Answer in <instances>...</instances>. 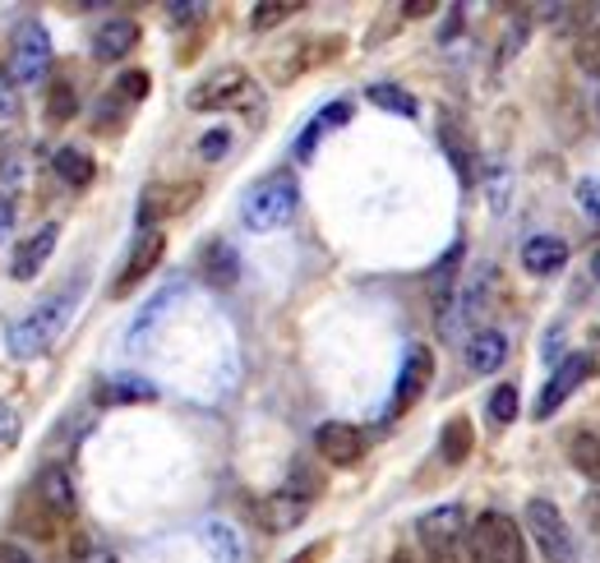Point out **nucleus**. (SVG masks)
<instances>
[{
	"label": "nucleus",
	"mask_w": 600,
	"mask_h": 563,
	"mask_svg": "<svg viewBox=\"0 0 600 563\" xmlns=\"http://www.w3.org/2000/svg\"><path fill=\"white\" fill-rule=\"evenodd\" d=\"M466 508L462 503H439L415 522V541H421L425 563H462L466 550Z\"/></svg>",
	"instance_id": "nucleus-4"
},
{
	"label": "nucleus",
	"mask_w": 600,
	"mask_h": 563,
	"mask_svg": "<svg viewBox=\"0 0 600 563\" xmlns=\"http://www.w3.org/2000/svg\"><path fill=\"white\" fill-rule=\"evenodd\" d=\"M176 300H180V282H171V287H167V291H162L158 300H152V305H148V310H144L139 319H135V332H129V342H139V338H144V332L152 328V319H162V315L171 310V305H176Z\"/></svg>",
	"instance_id": "nucleus-32"
},
{
	"label": "nucleus",
	"mask_w": 600,
	"mask_h": 563,
	"mask_svg": "<svg viewBox=\"0 0 600 563\" xmlns=\"http://www.w3.org/2000/svg\"><path fill=\"white\" fill-rule=\"evenodd\" d=\"M74 116H80V93H74L65 79H56V84H51V93H46V120L65 125Z\"/></svg>",
	"instance_id": "nucleus-28"
},
{
	"label": "nucleus",
	"mask_w": 600,
	"mask_h": 563,
	"mask_svg": "<svg viewBox=\"0 0 600 563\" xmlns=\"http://www.w3.org/2000/svg\"><path fill=\"white\" fill-rule=\"evenodd\" d=\"M292 14H301V6H292V0H264V6H254L250 29L254 33H269V29H277V23H286Z\"/></svg>",
	"instance_id": "nucleus-30"
},
{
	"label": "nucleus",
	"mask_w": 600,
	"mask_h": 563,
	"mask_svg": "<svg viewBox=\"0 0 600 563\" xmlns=\"http://www.w3.org/2000/svg\"><path fill=\"white\" fill-rule=\"evenodd\" d=\"M208 535V545H213V563H241V541H236V531L213 522V527H203Z\"/></svg>",
	"instance_id": "nucleus-31"
},
{
	"label": "nucleus",
	"mask_w": 600,
	"mask_h": 563,
	"mask_svg": "<svg viewBox=\"0 0 600 563\" xmlns=\"http://www.w3.org/2000/svg\"><path fill=\"white\" fill-rule=\"evenodd\" d=\"M116 97L120 102H144L148 97V74L144 70H125L116 79Z\"/></svg>",
	"instance_id": "nucleus-37"
},
{
	"label": "nucleus",
	"mask_w": 600,
	"mask_h": 563,
	"mask_svg": "<svg viewBox=\"0 0 600 563\" xmlns=\"http://www.w3.org/2000/svg\"><path fill=\"white\" fill-rule=\"evenodd\" d=\"M587 374H591V361H587V355H564V361L550 370V379H545V389H540V397H536V406H531V416H536V421H550L559 406L582 389Z\"/></svg>",
	"instance_id": "nucleus-8"
},
{
	"label": "nucleus",
	"mask_w": 600,
	"mask_h": 563,
	"mask_svg": "<svg viewBox=\"0 0 600 563\" xmlns=\"http://www.w3.org/2000/svg\"><path fill=\"white\" fill-rule=\"evenodd\" d=\"M19 181H23V144L0 139V185H19Z\"/></svg>",
	"instance_id": "nucleus-33"
},
{
	"label": "nucleus",
	"mask_w": 600,
	"mask_h": 563,
	"mask_svg": "<svg viewBox=\"0 0 600 563\" xmlns=\"http://www.w3.org/2000/svg\"><path fill=\"white\" fill-rule=\"evenodd\" d=\"M14 527L23 535H33V541H51V535H56V513L38 499V490H29L23 503H19V513H14Z\"/></svg>",
	"instance_id": "nucleus-22"
},
{
	"label": "nucleus",
	"mask_w": 600,
	"mask_h": 563,
	"mask_svg": "<svg viewBox=\"0 0 600 563\" xmlns=\"http://www.w3.org/2000/svg\"><path fill=\"white\" fill-rule=\"evenodd\" d=\"M56 241H61V226H56V222L42 226V232H33L29 241H23V245L14 249V259H10V277H14V282H33V277L46 268L51 254H56Z\"/></svg>",
	"instance_id": "nucleus-12"
},
{
	"label": "nucleus",
	"mask_w": 600,
	"mask_h": 563,
	"mask_svg": "<svg viewBox=\"0 0 600 563\" xmlns=\"http://www.w3.org/2000/svg\"><path fill=\"white\" fill-rule=\"evenodd\" d=\"M591 277H596V282H600V249H596V254H591Z\"/></svg>",
	"instance_id": "nucleus-50"
},
{
	"label": "nucleus",
	"mask_w": 600,
	"mask_h": 563,
	"mask_svg": "<svg viewBox=\"0 0 600 563\" xmlns=\"http://www.w3.org/2000/svg\"><path fill=\"white\" fill-rule=\"evenodd\" d=\"M402 14L407 19H425V14H434V6H430V0H415V6H407Z\"/></svg>",
	"instance_id": "nucleus-47"
},
{
	"label": "nucleus",
	"mask_w": 600,
	"mask_h": 563,
	"mask_svg": "<svg viewBox=\"0 0 600 563\" xmlns=\"http://www.w3.org/2000/svg\"><path fill=\"white\" fill-rule=\"evenodd\" d=\"M152 397H158L152 383L139 379V374H116L97 389V402H107V406H135V402H152Z\"/></svg>",
	"instance_id": "nucleus-24"
},
{
	"label": "nucleus",
	"mask_w": 600,
	"mask_h": 563,
	"mask_svg": "<svg viewBox=\"0 0 600 563\" xmlns=\"http://www.w3.org/2000/svg\"><path fill=\"white\" fill-rule=\"evenodd\" d=\"M490 287H494V273H490V268H481V273L472 277V287H462V319H481V315H485Z\"/></svg>",
	"instance_id": "nucleus-29"
},
{
	"label": "nucleus",
	"mask_w": 600,
	"mask_h": 563,
	"mask_svg": "<svg viewBox=\"0 0 600 563\" xmlns=\"http://www.w3.org/2000/svg\"><path fill=\"white\" fill-rule=\"evenodd\" d=\"M527 531H531L536 550L545 554V563H572V559H578L572 531H568L564 513H559L550 499H531V503H527Z\"/></svg>",
	"instance_id": "nucleus-6"
},
{
	"label": "nucleus",
	"mask_w": 600,
	"mask_h": 563,
	"mask_svg": "<svg viewBox=\"0 0 600 563\" xmlns=\"http://www.w3.org/2000/svg\"><path fill=\"white\" fill-rule=\"evenodd\" d=\"M305 513H309V503L296 499V495H286V490H277V495H269V499H254V522L264 527V531H273V535L301 527Z\"/></svg>",
	"instance_id": "nucleus-13"
},
{
	"label": "nucleus",
	"mask_w": 600,
	"mask_h": 563,
	"mask_svg": "<svg viewBox=\"0 0 600 563\" xmlns=\"http://www.w3.org/2000/svg\"><path fill=\"white\" fill-rule=\"evenodd\" d=\"M434 383V351L430 347H411L407 361H402V374H398V389H393V412H407L425 397V389Z\"/></svg>",
	"instance_id": "nucleus-11"
},
{
	"label": "nucleus",
	"mask_w": 600,
	"mask_h": 563,
	"mask_svg": "<svg viewBox=\"0 0 600 563\" xmlns=\"http://www.w3.org/2000/svg\"><path fill=\"white\" fill-rule=\"evenodd\" d=\"M522 268H527L531 277H555L568 268V241L559 236H531L527 245H522Z\"/></svg>",
	"instance_id": "nucleus-17"
},
{
	"label": "nucleus",
	"mask_w": 600,
	"mask_h": 563,
	"mask_svg": "<svg viewBox=\"0 0 600 563\" xmlns=\"http://www.w3.org/2000/svg\"><path fill=\"white\" fill-rule=\"evenodd\" d=\"M578 70L582 74H596L600 79V29H587L578 38Z\"/></svg>",
	"instance_id": "nucleus-36"
},
{
	"label": "nucleus",
	"mask_w": 600,
	"mask_h": 563,
	"mask_svg": "<svg viewBox=\"0 0 600 563\" xmlns=\"http://www.w3.org/2000/svg\"><path fill=\"white\" fill-rule=\"evenodd\" d=\"M365 97H370L379 111H393V116H407V120L421 116V102H415L407 88H398V84H370Z\"/></svg>",
	"instance_id": "nucleus-26"
},
{
	"label": "nucleus",
	"mask_w": 600,
	"mask_h": 563,
	"mask_svg": "<svg viewBox=\"0 0 600 563\" xmlns=\"http://www.w3.org/2000/svg\"><path fill=\"white\" fill-rule=\"evenodd\" d=\"M227 148H231V130H208V135L199 139V158H203V162H222Z\"/></svg>",
	"instance_id": "nucleus-38"
},
{
	"label": "nucleus",
	"mask_w": 600,
	"mask_h": 563,
	"mask_svg": "<svg viewBox=\"0 0 600 563\" xmlns=\"http://www.w3.org/2000/svg\"><path fill=\"white\" fill-rule=\"evenodd\" d=\"M578 203L587 209V217L600 226V176H591V181H582V185H578Z\"/></svg>",
	"instance_id": "nucleus-39"
},
{
	"label": "nucleus",
	"mask_w": 600,
	"mask_h": 563,
	"mask_svg": "<svg viewBox=\"0 0 600 563\" xmlns=\"http://www.w3.org/2000/svg\"><path fill=\"white\" fill-rule=\"evenodd\" d=\"M587 522L600 531V495H591V499H587Z\"/></svg>",
	"instance_id": "nucleus-48"
},
{
	"label": "nucleus",
	"mask_w": 600,
	"mask_h": 563,
	"mask_svg": "<svg viewBox=\"0 0 600 563\" xmlns=\"http://www.w3.org/2000/svg\"><path fill=\"white\" fill-rule=\"evenodd\" d=\"M457 33H462V10H449V23H443V33H439V38H443V42H453Z\"/></svg>",
	"instance_id": "nucleus-46"
},
{
	"label": "nucleus",
	"mask_w": 600,
	"mask_h": 563,
	"mask_svg": "<svg viewBox=\"0 0 600 563\" xmlns=\"http://www.w3.org/2000/svg\"><path fill=\"white\" fill-rule=\"evenodd\" d=\"M296 203H301V185H296V176H264L241 203V222H245V232L254 236H264V232H277V226H286L296 217Z\"/></svg>",
	"instance_id": "nucleus-2"
},
{
	"label": "nucleus",
	"mask_w": 600,
	"mask_h": 563,
	"mask_svg": "<svg viewBox=\"0 0 600 563\" xmlns=\"http://www.w3.org/2000/svg\"><path fill=\"white\" fill-rule=\"evenodd\" d=\"M0 116H19V84L10 79V70H0Z\"/></svg>",
	"instance_id": "nucleus-41"
},
{
	"label": "nucleus",
	"mask_w": 600,
	"mask_h": 563,
	"mask_svg": "<svg viewBox=\"0 0 600 563\" xmlns=\"http://www.w3.org/2000/svg\"><path fill=\"white\" fill-rule=\"evenodd\" d=\"M19 434H23V421H19V412H14V406H10L6 397H0V444H14Z\"/></svg>",
	"instance_id": "nucleus-40"
},
{
	"label": "nucleus",
	"mask_w": 600,
	"mask_h": 563,
	"mask_svg": "<svg viewBox=\"0 0 600 563\" xmlns=\"http://www.w3.org/2000/svg\"><path fill=\"white\" fill-rule=\"evenodd\" d=\"M315 448L328 467H356L365 457V434L347 421H328V425L315 429Z\"/></svg>",
	"instance_id": "nucleus-10"
},
{
	"label": "nucleus",
	"mask_w": 600,
	"mask_h": 563,
	"mask_svg": "<svg viewBox=\"0 0 600 563\" xmlns=\"http://www.w3.org/2000/svg\"><path fill=\"white\" fill-rule=\"evenodd\" d=\"M457 268H462V241H457L449 254H443V259H439V268L430 273V300H434V310H439V319H443V332H449V323H453Z\"/></svg>",
	"instance_id": "nucleus-14"
},
{
	"label": "nucleus",
	"mask_w": 600,
	"mask_h": 563,
	"mask_svg": "<svg viewBox=\"0 0 600 563\" xmlns=\"http://www.w3.org/2000/svg\"><path fill=\"white\" fill-rule=\"evenodd\" d=\"M0 563H33L29 554H23L19 545H10V541H0Z\"/></svg>",
	"instance_id": "nucleus-45"
},
{
	"label": "nucleus",
	"mask_w": 600,
	"mask_h": 563,
	"mask_svg": "<svg viewBox=\"0 0 600 563\" xmlns=\"http://www.w3.org/2000/svg\"><path fill=\"white\" fill-rule=\"evenodd\" d=\"M490 421L494 425H513L517 421V389H513V383H499V389L490 393Z\"/></svg>",
	"instance_id": "nucleus-34"
},
{
	"label": "nucleus",
	"mask_w": 600,
	"mask_h": 563,
	"mask_svg": "<svg viewBox=\"0 0 600 563\" xmlns=\"http://www.w3.org/2000/svg\"><path fill=\"white\" fill-rule=\"evenodd\" d=\"M203 282L213 291H231L241 282V254L231 249L227 241H213L203 249Z\"/></svg>",
	"instance_id": "nucleus-19"
},
{
	"label": "nucleus",
	"mask_w": 600,
	"mask_h": 563,
	"mask_svg": "<svg viewBox=\"0 0 600 563\" xmlns=\"http://www.w3.org/2000/svg\"><path fill=\"white\" fill-rule=\"evenodd\" d=\"M74 305H80V291H61V296H51V300H42L33 315H23L14 328H10V338H6V347H10V355L14 361H33V355H42L51 342L61 338V332L70 328V319H74Z\"/></svg>",
	"instance_id": "nucleus-1"
},
{
	"label": "nucleus",
	"mask_w": 600,
	"mask_h": 563,
	"mask_svg": "<svg viewBox=\"0 0 600 563\" xmlns=\"http://www.w3.org/2000/svg\"><path fill=\"white\" fill-rule=\"evenodd\" d=\"M568 463L578 467L587 480L600 485V434L596 429H572L568 434Z\"/></svg>",
	"instance_id": "nucleus-25"
},
{
	"label": "nucleus",
	"mask_w": 600,
	"mask_h": 563,
	"mask_svg": "<svg viewBox=\"0 0 600 563\" xmlns=\"http://www.w3.org/2000/svg\"><path fill=\"white\" fill-rule=\"evenodd\" d=\"M194 199V185L190 190H167V185H152L144 199H139V232H152V226H158L162 217H171V213H180L186 209V203Z\"/></svg>",
	"instance_id": "nucleus-20"
},
{
	"label": "nucleus",
	"mask_w": 600,
	"mask_h": 563,
	"mask_svg": "<svg viewBox=\"0 0 600 563\" xmlns=\"http://www.w3.org/2000/svg\"><path fill=\"white\" fill-rule=\"evenodd\" d=\"M333 550V541H315V545H305L301 554H292V559H286V563H319L324 554Z\"/></svg>",
	"instance_id": "nucleus-42"
},
{
	"label": "nucleus",
	"mask_w": 600,
	"mask_h": 563,
	"mask_svg": "<svg viewBox=\"0 0 600 563\" xmlns=\"http://www.w3.org/2000/svg\"><path fill=\"white\" fill-rule=\"evenodd\" d=\"M476 448V429H472V416H449L439 429V457L449 467H462L466 457H472Z\"/></svg>",
	"instance_id": "nucleus-21"
},
{
	"label": "nucleus",
	"mask_w": 600,
	"mask_h": 563,
	"mask_svg": "<svg viewBox=\"0 0 600 563\" xmlns=\"http://www.w3.org/2000/svg\"><path fill=\"white\" fill-rule=\"evenodd\" d=\"M504 361H508V338L499 328L472 332V342H466V365H472V374H494Z\"/></svg>",
	"instance_id": "nucleus-18"
},
{
	"label": "nucleus",
	"mask_w": 600,
	"mask_h": 563,
	"mask_svg": "<svg viewBox=\"0 0 600 563\" xmlns=\"http://www.w3.org/2000/svg\"><path fill=\"white\" fill-rule=\"evenodd\" d=\"M388 563H415V554H411V550H398V554L388 559Z\"/></svg>",
	"instance_id": "nucleus-49"
},
{
	"label": "nucleus",
	"mask_w": 600,
	"mask_h": 563,
	"mask_svg": "<svg viewBox=\"0 0 600 563\" xmlns=\"http://www.w3.org/2000/svg\"><path fill=\"white\" fill-rule=\"evenodd\" d=\"M254 107L259 102V88L250 84V74L241 65H227V70H213L208 79H199L190 88V111H231V107Z\"/></svg>",
	"instance_id": "nucleus-5"
},
{
	"label": "nucleus",
	"mask_w": 600,
	"mask_h": 563,
	"mask_svg": "<svg viewBox=\"0 0 600 563\" xmlns=\"http://www.w3.org/2000/svg\"><path fill=\"white\" fill-rule=\"evenodd\" d=\"M51 171H56L61 181H65V185H74V190H84V185L93 181V176H97L93 158H88L84 148H74V144H65V148L51 152Z\"/></svg>",
	"instance_id": "nucleus-23"
},
{
	"label": "nucleus",
	"mask_w": 600,
	"mask_h": 563,
	"mask_svg": "<svg viewBox=\"0 0 600 563\" xmlns=\"http://www.w3.org/2000/svg\"><path fill=\"white\" fill-rule=\"evenodd\" d=\"M70 559L74 563H116V550H107V545H97L93 541V535H74V541H70Z\"/></svg>",
	"instance_id": "nucleus-35"
},
{
	"label": "nucleus",
	"mask_w": 600,
	"mask_h": 563,
	"mask_svg": "<svg viewBox=\"0 0 600 563\" xmlns=\"http://www.w3.org/2000/svg\"><path fill=\"white\" fill-rule=\"evenodd\" d=\"M466 559L472 563H527V541L508 513H481L466 527Z\"/></svg>",
	"instance_id": "nucleus-3"
},
{
	"label": "nucleus",
	"mask_w": 600,
	"mask_h": 563,
	"mask_svg": "<svg viewBox=\"0 0 600 563\" xmlns=\"http://www.w3.org/2000/svg\"><path fill=\"white\" fill-rule=\"evenodd\" d=\"M46 65H51V33L38 19H29L14 33V46H10V79L14 84H38L46 74Z\"/></svg>",
	"instance_id": "nucleus-7"
},
{
	"label": "nucleus",
	"mask_w": 600,
	"mask_h": 563,
	"mask_svg": "<svg viewBox=\"0 0 600 563\" xmlns=\"http://www.w3.org/2000/svg\"><path fill=\"white\" fill-rule=\"evenodd\" d=\"M162 254H167V236L152 226V232H139V241H135V249H129V259H125V268L116 273V282H112V296L120 300V296H129L139 287V282L162 264Z\"/></svg>",
	"instance_id": "nucleus-9"
},
{
	"label": "nucleus",
	"mask_w": 600,
	"mask_h": 563,
	"mask_svg": "<svg viewBox=\"0 0 600 563\" xmlns=\"http://www.w3.org/2000/svg\"><path fill=\"white\" fill-rule=\"evenodd\" d=\"M38 499L56 513V522H70L74 513H80V495H74V485H70V476H65V467H46L42 476H38Z\"/></svg>",
	"instance_id": "nucleus-16"
},
{
	"label": "nucleus",
	"mask_w": 600,
	"mask_h": 563,
	"mask_svg": "<svg viewBox=\"0 0 600 563\" xmlns=\"http://www.w3.org/2000/svg\"><path fill=\"white\" fill-rule=\"evenodd\" d=\"M135 46H139V23H135V19H107V23H102V29L93 33V56L107 61V65H112V61H125Z\"/></svg>",
	"instance_id": "nucleus-15"
},
{
	"label": "nucleus",
	"mask_w": 600,
	"mask_h": 563,
	"mask_svg": "<svg viewBox=\"0 0 600 563\" xmlns=\"http://www.w3.org/2000/svg\"><path fill=\"white\" fill-rule=\"evenodd\" d=\"M282 490H286V495H296V499H305V503H315V499L324 495V476H319L315 467H309V463H296Z\"/></svg>",
	"instance_id": "nucleus-27"
},
{
	"label": "nucleus",
	"mask_w": 600,
	"mask_h": 563,
	"mask_svg": "<svg viewBox=\"0 0 600 563\" xmlns=\"http://www.w3.org/2000/svg\"><path fill=\"white\" fill-rule=\"evenodd\" d=\"M14 217H19V203H14L10 194H0V236H10V226H14Z\"/></svg>",
	"instance_id": "nucleus-43"
},
{
	"label": "nucleus",
	"mask_w": 600,
	"mask_h": 563,
	"mask_svg": "<svg viewBox=\"0 0 600 563\" xmlns=\"http://www.w3.org/2000/svg\"><path fill=\"white\" fill-rule=\"evenodd\" d=\"M167 14H171L176 23H199V19H203V6H167Z\"/></svg>",
	"instance_id": "nucleus-44"
}]
</instances>
